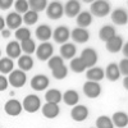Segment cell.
<instances>
[{
    "instance_id": "83f0119b",
    "label": "cell",
    "mask_w": 128,
    "mask_h": 128,
    "mask_svg": "<svg viewBox=\"0 0 128 128\" xmlns=\"http://www.w3.org/2000/svg\"><path fill=\"white\" fill-rule=\"evenodd\" d=\"M18 67L22 72L31 70L32 68H34V59H32L30 55H20L18 58Z\"/></svg>"
},
{
    "instance_id": "ba28073f",
    "label": "cell",
    "mask_w": 128,
    "mask_h": 128,
    "mask_svg": "<svg viewBox=\"0 0 128 128\" xmlns=\"http://www.w3.org/2000/svg\"><path fill=\"white\" fill-rule=\"evenodd\" d=\"M83 92L84 95L90 99H96L99 98L100 94H101V86L100 83L98 82H91V81H87L86 83L83 84Z\"/></svg>"
},
{
    "instance_id": "ee69618b",
    "label": "cell",
    "mask_w": 128,
    "mask_h": 128,
    "mask_svg": "<svg viewBox=\"0 0 128 128\" xmlns=\"http://www.w3.org/2000/svg\"><path fill=\"white\" fill-rule=\"evenodd\" d=\"M2 35H3V37L8 38V37H10V31L5 28V30H3V31H2Z\"/></svg>"
},
{
    "instance_id": "74e56055",
    "label": "cell",
    "mask_w": 128,
    "mask_h": 128,
    "mask_svg": "<svg viewBox=\"0 0 128 128\" xmlns=\"http://www.w3.org/2000/svg\"><path fill=\"white\" fill-rule=\"evenodd\" d=\"M14 8H16V13L24 14L26 12H28V2L27 0H17L14 3Z\"/></svg>"
},
{
    "instance_id": "cb8c5ba5",
    "label": "cell",
    "mask_w": 128,
    "mask_h": 128,
    "mask_svg": "<svg viewBox=\"0 0 128 128\" xmlns=\"http://www.w3.org/2000/svg\"><path fill=\"white\" fill-rule=\"evenodd\" d=\"M6 54H8V58L10 59H16V58H19L20 54H22V49H20V45L18 44L17 41H10L9 44L6 45Z\"/></svg>"
},
{
    "instance_id": "d590c367",
    "label": "cell",
    "mask_w": 128,
    "mask_h": 128,
    "mask_svg": "<svg viewBox=\"0 0 128 128\" xmlns=\"http://www.w3.org/2000/svg\"><path fill=\"white\" fill-rule=\"evenodd\" d=\"M51 73H52V77H54V78H56V80H64V78L68 76V68H67L66 64H63L62 67L54 69Z\"/></svg>"
},
{
    "instance_id": "7dc6e473",
    "label": "cell",
    "mask_w": 128,
    "mask_h": 128,
    "mask_svg": "<svg viewBox=\"0 0 128 128\" xmlns=\"http://www.w3.org/2000/svg\"><path fill=\"white\" fill-rule=\"evenodd\" d=\"M91 128H95V127H91Z\"/></svg>"
},
{
    "instance_id": "ab89813d",
    "label": "cell",
    "mask_w": 128,
    "mask_h": 128,
    "mask_svg": "<svg viewBox=\"0 0 128 128\" xmlns=\"http://www.w3.org/2000/svg\"><path fill=\"white\" fill-rule=\"evenodd\" d=\"M13 5V0H0V9L6 10Z\"/></svg>"
},
{
    "instance_id": "8992f818",
    "label": "cell",
    "mask_w": 128,
    "mask_h": 128,
    "mask_svg": "<svg viewBox=\"0 0 128 128\" xmlns=\"http://www.w3.org/2000/svg\"><path fill=\"white\" fill-rule=\"evenodd\" d=\"M88 108L86 105H82V104H77L76 106H73V109L70 110V116L73 120L76 122H83L88 118Z\"/></svg>"
},
{
    "instance_id": "ac0fdd59",
    "label": "cell",
    "mask_w": 128,
    "mask_h": 128,
    "mask_svg": "<svg viewBox=\"0 0 128 128\" xmlns=\"http://www.w3.org/2000/svg\"><path fill=\"white\" fill-rule=\"evenodd\" d=\"M104 77H105L104 69L100 68V67H92V68L87 69V72H86V78L91 82H98L99 83Z\"/></svg>"
},
{
    "instance_id": "bcb514c9",
    "label": "cell",
    "mask_w": 128,
    "mask_h": 128,
    "mask_svg": "<svg viewBox=\"0 0 128 128\" xmlns=\"http://www.w3.org/2000/svg\"><path fill=\"white\" fill-rule=\"evenodd\" d=\"M0 56H2V51H0Z\"/></svg>"
},
{
    "instance_id": "e0dca14e",
    "label": "cell",
    "mask_w": 128,
    "mask_h": 128,
    "mask_svg": "<svg viewBox=\"0 0 128 128\" xmlns=\"http://www.w3.org/2000/svg\"><path fill=\"white\" fill-rule=\"evenodd\" d=\"M105 48L109 52H118L123 48V38L122 36L115 35L113 38H110L108 42H105Z\"/></svg>"
},
{
    "instance_id": "f1b7e54d",
    "label": "cell",
    "mask_w": 128,
    "mask_h": 128,
    "mask_svg": "<svg viewBox=\"0 0 128 128\" xmlns=\"http://www.w3.org/2000/svg\"><path fill=\"white\" fill-rule=\"evenodd\" d=\"M14 62L10 58H2L0 59V73L3 74H10L14 69Z\"/></svg>"
},
{
    "instance_id": "8d00e7d4",
    "label": "cell",
    "mask_w": 128,
    "mask_h": 128,
    "mask_svg": "<svg viewBox=\"0 0 128 128\" xmlns=\"http://www.w3.org/2000/svg\"><path fill=\"white\" fill-rule=\"evenodd\" d=\"M63 64H64L63 58L59 56V55H56V56H51V58L49 59V62H48V66H49V68H50L51 70H54V69L62 67Z\"/></svg>"
},
{
    "instance_id": "b9f144b4",
    "label": "cell",
    "mask_w": 128,
    "mask_h": 128,
    "mask_svg": "<svg viewBox=\"0 0 128 128\" xmlns=\"http://www.w3.org/2000/svg\"><path fill=\"white\" fill-rule=\"evenodd\" d=\"M122 52L126 59H128V42H126V44H123V48H122Z\"/></svg>"
},
{
    "instance_id": "7402d4cb",
    "label": "cell",
    "mask_w": 128,
    "mask_h": 128,
    "mask_svg": "<svg viewBox=\"0 0 128 128\" xmlns=\"http://www.w3.org/2000/svg\"><path fill=\"white\" fill-rule=\"evenodd\" d=\"M62 100L69 106H76L80 101V95L76 90H67L66 92H64Z\"/></svg>"
},
{
    "instance_id": "f6af8a7d",
    "label": "cell",
    "mask_w": 128,
    "mask_h": 128,
    "mask_svg": "<svg viewBox=\"0 0 128 128\" xmlns=\"http://www.w3.org/2000/svg\"><path fill=\"white\" fill-rule=\"evenodd\" d=\"M123 87L128 91V76H127V77H124V80H123Z\"/></svg>"
},
{
    "instance_id": "f35d334b",
    "label": "cell",
    "mask_w": 128,
    "mask_h": 128,
    "mask_svg": "<svg viewBox=\"0 0 128 128\" xmlns=\"http://www.w3.org/2000/svg\"><path fill=\"white\" fill-rule=\"evenodd\" d=\"M118 67H119V72H120V74H123L124 77H127L128 76V59H122L120 60V63L118 64Z\"/></svg>"
},
{
    "instance_id": "c3c4849f",
    "label": "cell",
    "mask_w": 128,
    "mask_h": 128,
    "mask_svg": "<svg viewBox=\"0 0 128 128\" xmlns=\"http://www.w3.org/2000/svg\"><path fill=\"white\" fill-rule=\"evenodd\" d=\"M127 4H128V2H127Z\"/></svg>"
},
{
    "instance_id": "60d3db41",
    "label": "cell",
    "mask_w": 128,
    "mask_h": 128,
    "mask_svg": "<svg viewBox=\"0 0 128 128\" xmlns=\"http://www.w3.org/2000/svg\"><path fill=\"white\" fill-rule=\"evenodd\" d=\"M8 87V78L3 74H0V91H5Z\"/></svg>"
},
{
    "instance_id": "30bf717a",
    "label": "cell",
    "mask_w": 128,
    "mask_h": 128,
    "mask_svg": "<svg viewBox=\"0 0 128 128\" xmlns=\"http://www.w3.org/2000/svg\"><path fill=\"white\" fill-rule=\"evenodd\" d=\"M4 110H5V113H6L8 115H10V116H17V115H19L20 113H22V110H23L22 102H19V101L16 100V99H10V100H8V101L5 102Z\"/></svg>"
},
{
    "instance_id": "ffe728a7",
    "label": "cell",
    "mask_w": 128,
    "mask_h": 128,
    "mask_svg": "<svg viewBox=\"0 0 128 128\" xmlns=\"http://www.w3.org/2000/svg\"><path fill=\"white\" fill-rule=\"evenodd\" d=\"M105 73V77L108 78L109 81L114 82V81H118L119 77H120V72H119V67L116 63H110L108 64V67H106V69L104 70Z\"/></svg>"
},
{
    "instance_id": "277c9868",
    "label": "cell",
    "mask_w": 128,
    "mask_h": 128,
    "mask_svg": "<svg viewBox=\"0 0 128 128\" xmlns=\"http://www.w3.org/2000/svg\"><path fill=\"white\" fill-rule=\"evenodd\" d=\"M26 82H27V76H26V73L22 72L20 69L13 70L8 77V83L12 84L13 87H17V88L23 87L26 84Z\"/></svg>"
},
{
    "instance_id": "6da1fadb",
    "label": "cell",
    "mask_w": 128,
    "mask_h": 128,
    "mask_svg": "<svg viewBox=\"0 0 128 128\" xmlns=\"http://www.w3.org/2000/svg\"><path fill=\"white\" fill-rule=\"evenodd\" d=\"M110 3L106 0H96V2H92L90 5V13L91 16L102 18L110 13Z\"/></svg>"
},
{
    "instance_id": "7a4b0ae2",
    "label": "cell",
    "mask_w": 128,
    "mask_h": 128,
    "mask_svg": "<svg viewBox=\"0 0 128 128\" xmlns=\"http://www.w3.org/2000/svg\"><path fill=\"white\" fill-rule=\"evenodd\" d=\"M80 58L82 59V62L84 63V66H86L87 69L95 67L96 63H98V59H99L98 52H96V50L92 49V48H86V49H83L82 52H81V56H80Z\"/></svg>"
},
{
    "instance_id": "52a82bcc",
    "label": "cell",
    "mask_w": 128,
    "mask_h": 128,
    "mask_svg": "<svg viewBox=\"0 0 128 128\" xmlns=\"http://www.w3.org/2000/svg\"><path fill=\"white\" fill-rule=\"evenodd\" d=\"M36 55L40 60L45 62L49 60L52 56V52H54V48L50 42H42V44L38 45V48H36Z\"/></svg>"
},
{
    "instance_id": "9a60e30c",
    "label": "cell",
    "mask_w": 128,
    "mask_h": 128,
    "mask_svg": "<svg viewBox=\"0 0 128 128\" xmlns=\"http://www.w3.org/2000/svg\"><path fill=\"white\" fill-rule=\"evenodd\" d=\"M60 113V108L59 105L56 104H50V102H46L44 106H42V115L48 119H54L59 115Z\"/></svg>"
},
{
    "instance_id": "f546056e",
    "label": "cell",
    "mask_w": 128,
    "mask_h": 128,
    "mask_svg": "<svg viewBox=\"0 0 128 128\" xmlns=\"http://www.w3.org/2000/svg\"><path fill=\"white\" fill-rule=\"evenodd\" d=\"M69 67H70V69H72L73 72H76V73H82V72H84V70L87 69L86 66H84V63L82 62V59H81L80 56L73 58V59L70 60Z\"/></svg>"
},
{
    "instance_id": "44dd1931",
    "label": "cell",
    "mask_w": 128,
    "mask_h": 128,
    "mask_svg": "<svg viewBox=\"0 0 128 128\" xmlns=\"http://www.w3.org/2000/svg\"><path fill=\"white\" fill-rule=\"evenodd\" d=\"M112 122L118 128H126L128 126V114L124 112H116L112 116Z\"/></svg>"
},
{
    "instance_id": "7c38bea8",
    "label": "cell",
    "mask_w": 128,
    "mask_h": 128,
    "mask_svg": "<svg viewBox=\"0 0 128 128\" xmlns=\"http://www.w3.org/2000/svg\"><path fill=\"white\" fill-rule=\"evenodd\" d=\"M64 13L69 18H74L81 13V4L78 0H69L64 5Z\"/></svg>"
},
{
    "instance_id": "8fae6325",
    "label": "cell",
    "mask_w": 128,
    "mask_h": 128,
    "mask_svg": "<svg viewBox=\"0 0 128 128\" xmlns=\"http://www.w3.org/2000/svg\"><path fill=\"white\" fill-rule=\"evenodd\" d=\"M110 17H112V20H113L114 24L124 26V24L128 23V13L123 8H116L115 10H113Z\"/></svg>"
},
{
    "instance_id": "603a6c76",
    "label": "cell",
    "mask_w": 128,
    "mask_h": 128,
    "mask_svg": "<svg viewBox=\"0 0 128 128\" xmlns=\"http://www.w3.org/2000/svg\"><path fill=\"white\" fill-rule=\"evenodd\" d=\"M52 36V31L50 28V26L48 24H41L36 28V37L40 40V41H44V42H48V40Z\"/></svg>"
},
{
    "instance_id": "1f68e13d",
    "label": "cell",
    "mask_w": 128,
    "mask_h": 128,
    "mask_svg": "<svg viewBox=\"0 0 128 128\" xmlns=\"http://www.w3.org/2000/svg\"><path fill=\"white\" fill-rule=\"evenodd\" d=\"M20 49H22L23 52H26V55H31L32 52L36 51V44L32 38H28V40H24L22 41L20 44Z\"/></svg>"
},
{
    "instance_id": "5bb4252c",
    "label": "cell",
    "mask_w": 128,
    "mask_h": 128,
    "mask_svg": "<svg viewBox=\"0 0 128 128\" xmlns=\"http://www.w3.org/2000/svg\"><path fill=\"white\" fill-rule=\"evenodd\" d=\"M70 37L73 38V41L78 42V44H84V42H87L88 38H90V32H88L86 28L76 27L74 30H72Z\"/></svg>"
},
{
    "instance_id": "7bdbcfd3",
    "label": "cell",
    "mask_w": 128,
    "mask_h": 128,
    "mask_svg": "<svg viewBox=\"0 0 128 128\" xmlns=\"http://www.w3.org/2000/svg\"><path fill=\"white\" fill-rule=\"evenodd\" d=\"M3 30H5V19L0 16V31H3Z\"/></svg>"
},
{
    "instance_id": "5b68a950",
    "label": "cell",
    "mask_w": 128,
    "mask_h": 128,
    "mask_svg": "<svg viewBox=\"0 0 128 128\" xmlns=\"http://www.w3.org/2000/svg\"><path fill=\"white\" fill-rule=\"evenodd\" d=\"M64 14V6L60 2H51L46 6V16L50 19H59Z\"/></svg>"
},
{
    "instance_id": "9c48e42d",
    "label": "cell",
    "mask_w": 128,
    "mask_h": 128,
    "mask_svg": "<svg viewBox=\"0 0 128 128\" xmlns=\"http://www.w3.org/2000/svg\"><path fill=\"white\" fill-rule=\"evenodd\" d=\"M49 83H50V81L45 74H36L31 80V87L35 91H44L48 88Z\"/></svg>"
},
{
    "instance_id": "484cf974",
    "label": "cell",
    "mask_w": 128,
    "mask_h": 128,
    "mask_svg": "<svg viewBox=\"0 0 128 128\" xmlns=\"http://www.w3.org/2000/svg\"><path fill=\"white\" fill-rule=\"evenodd\" d=\"M76 22L80 28H87L92 23V16L90 12H81L76 17Z\"/></svg>"
},
{
    "instance_id": "4dcf8cb0",
    "label": "cell",
    "mask_w": 128,
    "mask_h": 128,
    "mask_svg": "<svg viewBox=\"0 0 128 128\" xmlns=\"http://www.w3.org/2000/svg\"><path fill=\"white\" fill-rule=\"evenodd\" d=\"M28 6L31 8V10H34V12H36V13H40L41 10L46 9L48 2L46 0H30Z\"/></svg>"
},
{
    "instance_id": "d4e9b609",
    "label": "cell",
    "mask_w": 128,
    "mask_h": 128,
    "mask_svg": "<svg viewBox=\"0 0 128 128\" xmlns=\"http://www.w3.org/2000/svg\"><path fill=\"white\" fill-rule=\"evenodd\" d=\"M115 35H116V34H115V28H114L113 26H110V24L102 26V27L100 28V31H99V37H100V40L104 41V42H108V41H109L110 38H113Z\"/></svg>"
},
{
    "instance_id": "836d02e7",
    "label": "cell",
    "mask_w": 128,
    "mask_h": 128,
    "mask_svg": "<svg viewBox=\"0 0 128 128\" xmlns=\"http://www.w3.org/2000/svg\"><path fill=\"white\" fill-rule=\"evenodd\" d=\"M22 20L28 24V26H32V24H35L37 20H38V13L34 12V10H28V12H26L22 17Z\"/></svg>"
},
{
    "instance_id": "d6986e66",
    "label": "cell",
    "mask_w": 128,
    "mask_h": 128,
    "mask_svg": "<svg viewBox=\"0 0 128 128\" xmlns=\"http://www.w3.org/2000/svg\"><path fill=\"white\" fill-rule=\"evenodd\" d=\"M22 17H20L18 13L16 12H12L9 13L5 18V24L10 28V30H18L20 27V24H22Z\"/></svg>"
},
{
    "instance_id": "3957f363",
    "label": "cell",
    "mask_w": 128,
    "mask_h": 128,
    "mask_svg": "<svg viewBox=\"0 0 128 128\" xmlns=\"http://www.w3.org/2000/svg\"><path fill=\"white\" fill-rule=\"evenodd\" d=\"M22 108L28 113H35L41 108V100L35 94L27 95L23 100V102H22Z\"/></svg>"
},
{
    "instance_id": "4316f807",
    "label": "cell",
    "mask_w": 128,
    "mask_h": 128,
    "mask_svg": "<svg viewBox=\"0 0 128 128\" xmlns=\"http://www.w3.org/2000/svg\"><path fill=\"white\" fill-rule=\"evenodd\" d=\"M63 99V95L59 90L56 88H50L45 92V100L46 102H50V104H59Z\"/></svg>"
},
{
    "instance_id": "e575fe53",
    "label": "cell",
    "mask_w": 128,
    "mask_h": 128,
    "mask_svg": "<svg viewBox=\"0 0 128 128\" xmlns=\"http://www.w3.org/2000/svg\"><path fill=\"white\" fill-rule=\"evenodd\" d=\"M16 38L19 40L20 42L24 41V40H28L31 38V31L26 27H19L17 31H16Z\"/></svg>"
},
{
    "instance_id": "4fadbf2b",
    "label": "cell",
    "mask_w": 128,
    "mask_h": 128,
    "mask_svg": "<svg viewBox=\"0 0 128 128\" xmlns=\"http://www.w3.org/2000/svg\"><path fill=\"white\" fill-rule=\"evenodd\" d=\"M70 36V32L68 30V27L66 26H58L55 28V31L52 32V37H54V40L58 42V44H66V42L68 41Z\"/></svg>"
},
{
    "instance_id": "d6a6232c",
    "label": "cell",
    "mask_w": 128,
    "mask_h": 128,
    "mask_svg": "<svg viewBox=\"0 0 128 128\" xmlns=\"http://www.w3.org/2000/svg\"><path fill=\"white\" fill-rule=\"evenodd\" d=\"M95 128H114V124L112 122V118L108 115H100L96 119V127Z\"/></svg>"
},
{
    "instance_id": "2e32d148",
    "label": "cell",
    "mask_w": 128,
    "mask_h": 128,
    "mask_svg": "<svg viewBox=\"0 0 128 128\" xmlns=\"http://www.w3.org/2000/svg\"><path fill=\"white\" fill-rule=\"evenodd\" d=\"M76 52H77V48L72 42H66L60 48V56L63 59H70L72 60L73 58H76Z\"/></svg>"
}]
</instances>
